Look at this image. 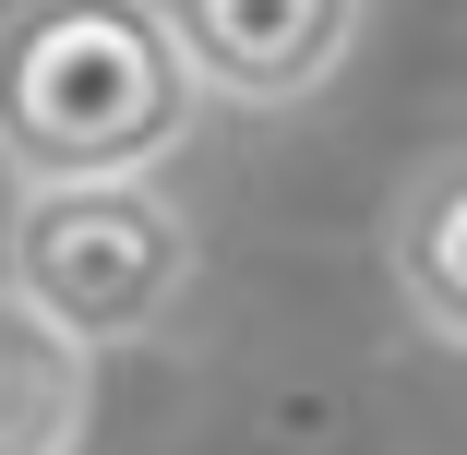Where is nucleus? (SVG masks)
Instances as JSON below:
<instances>
[{"label": "nucleus", "mask_w": 467, "mask_h": 455, "mask_svg": "<svg viewBox=\"0 0 467 455\" xmlns=\"http://www.w3.org/2000/svg\"><path fill=\"white\" fill-rule=\"evenodd\" d=\"M216 109H300L359 60L371 0H156Z\"/></svg>", "instance_id": "3"}, {"label": "nucleus", "mask_w": 467, "mask_h": 455, "mask_svg": "<svg viewBox=\"0 0 467 455\" xmlns=\"http://www.w3.org/2000/svg\"><path fill=\"white\" fill-rule=\"evenodd\" d=\"M192 60L156 0H13L0 13V168L48 180H156L192 132Z\"/></svg>", "instance_id": "1"}, {"label": "nucleus", "mask_w": 467, "mask_h": 455, "mask_svg": "<svg viewBox=\"0 0 467 455\" xmlns=\"http://www.w3.org/2000/svg\"><path fill=\"white\" fill-rule=\"evenodd\" d=\"M48 324L84 347H132L192 288V228L156 180H48L13 204V264H0Z\"/></svg>", "instance_id": "2"}, {"label": "nucleus", "mask_w": 467, "mask_h": 455, "mask_svg": "<svg viewBox=\"0 0 467 455\" xmlns=\"http://www.w3.org/2000/svg\"><path fill=\"white\" fill-rule=\"evenodd\" d=\"M384 264H396V300L431 347L467 359V144L431 156L408 192H396V228H384Z\"/></svg>", "instance_id": "5"}, {"label": "nucleus", "mask_w": 467, "mask_h": 455, "mask_svg": "<svg viewBox=\"0 0 467 455\" xmlns=\"http://www.w3.org/2000/svg\"><path fill=\"white\" fill-rule=\"evenodd\" d=\"M84 431H97V347L0 276V455H84Z\"/></svg>", "instance_id": "4"}]
</instances>
